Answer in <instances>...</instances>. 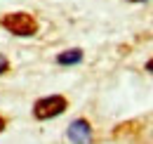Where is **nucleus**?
<instances>
[{
    "label": "nucleus",
    "mask_w": 153,
    "mask_h": 144,
    "mask_svg": "<svg viewBox=\"0 0 153 144\" xmlns=\"http://www.w3.org/2000/svg\"><path fill=\"white\" fill-rule=\"evenodd\" d=\"M2 26H5L10 33H14V36H33V33L38 31L36 19L31 17V14H26V12L7 14V17L2 19Z\"/></svg>",
    "instance_id": "1"
},
{
    "label": "nucleus",
    "mask_w": 153,
    "mask_h": 144,
    "mask_svg": "<svg viewBox=\"0 0 153 144\" xmlns=\"http://www.w3.org/2000/svg\"><path fill=\"white\" fill-rule=\"evenodd\" d=\"M64 109H66V99H64L61 94H52V97H45V99L36 102L33 113H36V118L45 121V118H54V116H59Z\"/></svg>",
    "instance_id": "2"
},
{
    "label": "nucleus",
    "mask_w": 153,
    "mask_h": 144,
    "mask_svg": "<svg viewBox=\"0 0 153 144\" xmlns=\"http://www.w3.org/2000/svg\"><path fill=\"white\" fill-rule=\"evenodd\" d=\"M68 140L73 144H90L92 142V128L87 121H82V118H78L71 123L68 128Z\"/></svg>",
    "instance_id": "3"
},
{
    "label": "nucleus",
    "mask_w": 153,
    "mask_h": 144,
    "mask_svg": "<svg viewBox=\"0 0 153 144\" xmlns=\"http://www.w3.org/2000/svg\"><path fill=\"white\" fill-rule=\"evenodd\" d=\"M80 59H82V52H80V50H68V52H64V54L57 57L59 64H78Z\"/></svg>",
    "instance_id": "4"
},
{
    "label": "nucleus",
    "mask_w": 153,
    "mask_h": 144,
    "mask_svg": "<svg viewBox=\"0 0 153 144\" xmlns=\"http://www.w3.org/2000/svg\"><path fill=\"white\" fill-rule=\"evenodd\" d=\"M7 66H10V64H7V59H5L2 54H0V73H5V71H7Z\"/></svg>",
    "instance_id": "5"
},
{
    "label": "nucleus",
    "mask_w": 153,
    "mask_h": 144,
    "mask_svg": "<svg viewBox=\"0 0 153 144\" xmlns=\"http://www.w3.org/2000/svg\"><path fill=\"white\" fill-rule=\"evenodd\" d=\"M146 71H151V73H153V59L149 62V64H146Z\"/></svg>",
    "instance_id": "6"
},
{
    "label": "nucleus",
    "mask_w": 153,
    "mask_h": 144,
    "mask_svg": "<svg viewBox=\"0 0 153 144\" xmlns=\"http://www.w3.org/2000/svg\"><path fill=\"white\" fill-rule=\"evenodd\" d=\"M2 130H5V121L0 118V132H2Z\"/></svg>",
    "instance_id": "7"
},
{
    "label": "nucleus",
    "mask_w": 153,
    "mask_h": 144,
    "mask_svg": "<svg viewBox=\"0 0 153 144\" xmlns=\"http://www.w3.org/2000/svg\"><path fill=\"white\" fill-rule=\"evenodd\" d=\"M132 2H144V0H132Z\"/></svg>",
    "instance_id": "8"
}]
</instances>
